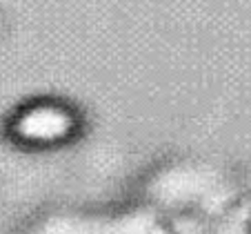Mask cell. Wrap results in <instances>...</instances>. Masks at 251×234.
<instances>
[{"instance_id": "6da1fadb", "label": "cell", "mask_w": 251, "mask_h": 234, "mask_svg": "<svg viewBox=\"0 0 251 234\" xmlns=\"http://www.w3.org/2000/svg\"><path fill=\"white\" fill-rule=\"evenodd\" d=\"M80 127V116L65 100L38 98L20 105L9 118V136L33 149L69 143Z\"/></svg>"}]
</instances>
